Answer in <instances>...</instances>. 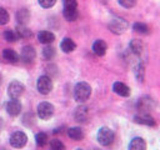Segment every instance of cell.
<instances>
[{"label":"cell","mask_w":160,"mask_h":150,"mask_svg":"<svg viewBox=\"0 0 160 150\" xmlns=\"http://www.w3.org/2000/svg\"><path fill=\"white\" fill-rule=\"evenodd\" d=\"M91 95V88L88 82H78L74 89V98L78 102H85Z\"/></svg>","instance_id":"6da1fadb"},{"label":"cell","mask_w":160,"mask_h":150,"mask_svg":"<svg viewBox=\"0 0 160 150\" xmlns=\"http://www.w3.org/2000/svg\"><path fill=\"white\" fill-rule=\"evenodd\" d=\"M98 141L102 145V146H109L112 144L114 139H115V135H114V131L110 129V128H106V126H102L99 129L98 131Z\"/></svg>","instance_id":"7a4b0ae2"},{"label":"cell","mask_w":160,"mask_h":150,"mask_svg":"<svg viewBox=\"0 0 160 150\" xmlns=\"http://www.w3.org/2000/svg\"><path fill=\"white\" fill-rule=\"evenodd\" d=\"M128 28H129L128 21L121 18H114L109 24V29L114 34H122L126 31Z\"/></svg>","instance_id":"3957f363"},{"label":"cell","mask_w":160,"mask_h":150,"mask_svg":"<svg viewBox=\"0 0 160 150\" xmlns=\"http://www.w3.org/2000/svg\"><path fill=\"white\" fill-rule=\"evenodd\" d=\"M36 86H38V90H39L40 94L46 95V94H49V92L52 90V80H51L50 76L42 75V76H40V78L38 79Z\"/></svg>","instance_id":"277c9868"},{"label":"cell","mask_w":160,"mask_h":150,"mask_svg":"<svg viewBox=\"0 0 160 150\" xmlns=\"http://www.w3.org/2000/svg\"><path fill=\"white\" fill-rule=\"evenodd\" d=\"M54 114V106L52 104L48 102V101H42L38 105V115L40 119L42 120H48Z\"/></svg>","instance_id":"5b68a950"},{"label":"cell","mask_w":160,"mask_h":150,"mask_svg":"<svg viewBox=\"0 0 160 150\" xmlns=\"http://www.w3.org/2000/svg\"><path fill=\"white\" fill-rule=\"evenodd\" d=\"M24 90H25V86H24L20 81H18V80L11 81V82L9 84V86H8V94H9V96H10L11 99H18V98H20V96L22 95Z\"/></svg>","instance_id":"8992f818"},{"label":"cell","mask_w":160,"mask_h":150,"mask_svg":"<svg viewBox=\"0 0 160 150\" xmlns=\"http://www.w3.org/2000/svg\"><path fill=\"white\" fill-rule=\"evenodd\" d=\"M26 142H28V136L22 131H15L10 136V144H11V146H14L16 149L24 148L26 145Z\"/></svg>","instance_id":"52a82bcc"},{"label":"cell","mask_w":160,"mask_h":150,"mask_svg":"<svg viewBox=\"0 0 160 150\" xmlns=\"http://www.w3.org/2000/svg\"><path fill=\"white\" fill-rule=\"evenodd\" d=\"M35 49L31 46V45H25L22 49H21V60L25 62V64H30L34 61L35 59Z\"/></svg>","instance_id":"ba28073f"},{"label":"cell","mask_w":160,"mask_h":150,"mask_svg":"<svg viewBox=\"0 0 160 150\" xmlns=\"http://www.w3.org/2000/svg\"><path fill=\"white\" fill-rule=\"evenodd\" d=\"M6 111L10 116H18L21 112V102L18 99H11L6 104Z\"/></svg>","instance_id":"9c48e42d"},{"label":"cell","mask_w":160,"mask_h":150,"mask_svg":"<svg viewBox=\"0 0 160 150\" xmlns=\"http://www.w3.org/2000/svg\"><path fill=\"white\" fill-rule=\"evenodd\" d=\"M134 121L141 125H146V126H155V120L151 115H149L148 112H141L139 115H135Z\"/></svg>","instance_id":"30bf717a"},{"label":"cell","mask_w":160,"mask_h":150,"mask_svg":"<svg viewBox=\"0 0 160 150\" xmlns=\"http://www.w3.org/2000/svg\"><path fill=\"white\" fill-rule=\"evenodd\" d=\"M112 90H114V92L118 94L119 96H124V98H126V96L130 95V88H129L128 85H125L124 82H120V81L114 82V85H112Z\"/></svg>","instance_id":"8fae6325"},{"label":"cell","mask_w":160,"mask_h":150,"mask_svg":"<svg viewBox=\"0 0 160 150\" xmlns=\"http://www.w3.org/2000/svg\"><path fill=\"white\" fill-rule=\"evenodd\" d=\"M154 108V101L152 99L148 98V96H144L141 99H139L138 101V109L141 111V112H148L149 110H151Z\"/></svg>","instance_id":"7c38bea8"},{"label":"cell","mask_w":160,"mask_h":150,"mask_svg":"<svg viewBox=\"0 0 160 150\" xmlns=\"http://www.w3.org/2000/svg\"><path fill=\"white\" fill-rule=\"evenodd\" d=\"M74 118L79 122H86L88 119H89V109L86 106H79V108H76V110L74 112Z\"/></svg>","instance_id":"4fadbf2b"},{"label":"cell","mask_w":160,"mask_h":150,"mask_svg":"<svg viewBox=\"0 0 160 150\" xmlns=\"http://www.w3.org/2000/svg\"><path fill=\"white\" fill-rule=\"evenodd\" d=\"M106 50H108V45H106V42L104 40H96L92 44V51L98 56H104Z\"/></svg>","instance_id":"5bb4252c"},{"label":"cell","mask_w":160,"mask_h":150,"mask_svg":"<svg viewBox=\"0 0 160 150\" xmlns=\"http://www.w3.org/2000/svg\"><path fill=\"white\" fill-rule=\"evenodd\" d=\"M38 39L41 44H51L54 40H55V35L51 32V31H48V30H42L38 34Z\"/></svg>","instance_id":"9a60e30c"},{"label":"cell","mask_w":160,"mask_h":150,"mask_svg":"<svg viewBox=\"0 0 160 150\" xmlns=\"http://www.w3.org/2000/svg\"><path fill=\"white\" fill-rule=\"evenodd\" d=\"M129 150H146V142L142 138H134L129 144Z\"/></svg>","instance_id":"2e32d148"},{"label":"cell","mask_w":160,"mask_h":150,"mask_svg":"<svg viewBox=\"0 0 160 150\" xmlns=\"http://www.w3.org/2000/svg\"><path fill=\"white\" fill-rule=\"evenodd\" d=\"M60 48H61V50H62L64 52L69 54V52H71V51L75 50L76 44H75L70 38H65V39H62V41L60 42Z\"/></svg>","instance_id":"e0dca14e"},{"label":"cell","mask_w":160,"mask_h":150,"mask_svg":"<svg viewBox=\"0 0 160 150\" xmlns=\"http://www.w3.org/2000/svg\"><path fill=\"white\" fill-rule=\"evenodd\" d=\"M79 16L78 8H64V18L68 21H75Z\"/></svg>","instance_id":"ac0fdd59"},{"label":"cell","mask_w":160,"mask_h":150,"mask_svg":"<svg viewBox=\"0 0 160 150\" xmlns=\"http://www.w3.org/2000/svg\"><path fill=\"white\" fill-rule=\"evenodd\" d=\"M129 48H130V50H131L132 54H135V55H140V54L142 52L144 45H142V42H141L140 40H138V39H132V40L130 41V44H129Z\"/></svg>","instance_id":"d6986e66"},{"label":"cell","mask_w":160,"mask_h":150,"mask_svg":"<svg viewBox=\"0 0 160 150\" xmlns=\"http://www.w3.org/2000/svg\"><path fill=\"white\" fill-rule=\"evenodd\" d=\"M2 56H4V59H5L6 61L12 62V64H15V62L19 61V55H18L16 51H14L12 49H5V50L2 51Z\"/></svg>","instance_id":"ffe728a7"},{"label":"cell","mask_w":160,"mask_h":150,"mask_svg":"<svg viewBox=\"0 0 160 150\" xmlns=\"http://www.w3.org/2000/svg\"><path fill=\"white\" fill-rule=\"evenodd\" d=\"M16 34H18V38H22V39H29L32 36V32L29 28H26L25 25H18L16 26Z\"/></svg>","instance_id":"44dd1931"},{"label":"cell","mask_w":160,"mask_h":150,"mask_svg":"<svg viewBox=\"0 0 160 150\" xmlns=\"http://www.w3.org/2000/svg\"><path fill=\"white\" fill-rule=\"evenodd\" d=\"M68 135H69L70 139H72V140H75V141H79V140H81V139L84 138L82 130H81L80 128H78V126L70 128V129L68 130Z\"/></svg>","instance_id":"7402d4cb"},{"label":"cell","mask_w":160,"mask_h":150,"mask_svg":"<svg viewBox=\"0 0 160 150\" xmlns=\"http://www.w3.org/2000/svg\"><path fill=\"white\" fill-rule=\"evenodd\" d=\"M30 19V12L28 9H20L18 10L16 12V20L21 24V25H25Z\"/></svg>","instance_id":"603a6c76"},{"label":"cell","mask_w":160,"mask_h":150,"mask_svg":"<svg viewBox=\"0 0 160 150\" xmlns=\"http://www.w3.org/2000/svg\"><path fill=\"white\" fill-rule=\"evenodd\" d=\"M132 29L136 32H139V34H149V31H150L149 26L146 24H144V22H135L134 26H132Z\"/></svg>","instance_id":"cb8c5ba5"},{"label":"cell","mask_w":160,"mask_h":150,"mask_svg":"<svg viewBox=\"0 0 160 150\" xmlns=\"http://www.w3.org/2000/svg\"><path fill=\"white\" fill-rule=\"evenodd\" d=\"M4 38H5V40L9 41V42H14V41H16V40L19 39L15 30H6V31L4 32Z\"/></svg>","instance_id":"d4e9b609"},{"label":"cell","mask_w":160,"mask_h":150,"mask_svg":"<svg viewBox=\"0 0 160 150\" xmlns=\"http://www.w3.org/2000/svg\"><path fill=\"white\" fill-rule=\"evenodd\" d=\"M42 56L46 59V60H51L54 56H55V49L52 46H45L42 49Z\"/></svg>","instance_id":"484cf974"},{"label":"cell","mask_w":160,"mask_h":150,"mask_svg":"<svg viewBox=\"0 0 160 150\" xmlns=\"http://www.w3.org/2000/svg\"><path fill=\"white\" fill-rule=\"evenodd\" d=\"M35 140H36V144L39 146H45L46 142H48V140H49V138H48V135L45 132H39V134H36Z\"/></svg>","instance_id":"4316f807"},{"label":"cell","mask_w":160,"mask_h":150,"mask_svg":"<svg viewBox=\"0 0 160 150\" xmlns=\"http://www.w3.org/2000/svg\"><path fill=\"white\" fill-rule=\"evenodd\" d=\"M135 76L139 81H144V65L142 64H138L135 66Z\"/></svg>","instance_id":"83f0119b"},{"label":"cell","mask_w":160,"mask_h":150,"mask_svg":"<svg viewBox=\"0 0 160 150\" xmlns=\"http://www.w3.org/2000/svg\"><path fill=\"white\" fill-rule=\"evenodd\" d=\"M50 149L51 150H65V145L60 140L54 139L50 141Z\"/></svg>","instance_id":"f1b7e54d"},{"label":"cell","mask_w":160,"mask_h":150,"mask_svg":"<svg viewBox=\"0 0 160 150\" xmlns=\"http://www.w3.org/2000/svg\"><path fill=\"white\" fill-rule=\"evenodd\" d=\"M9 21V14L5 9L0 8V25H5Z\"/></svg>","instance_id":"f546056e"},{"label":"cell","mask_w":160,"mask_h":150,"mask_svg":"<svg viewBox=\"0 0 160 150\" xmlns=\"http://www.w3.org/2000/svg\"><path fill=\"white\" fill-rule=\"evenodd\" d=\"M118 1L121 6H124L126 9H130V8L135 6V4H136V0H118Z\"/></svg>","instance_id":"4dcf8cb0"},{"label":"cell","mask_w":160,"mask_h":150,"mask_svg":"<svg viewBox=\"0 0 160 150\" xmlns=\"http://www.w3.org/2000/svg\"><path fill=\"white\" fill-rule=\"evenodd\" d=\"M38 1H39L40 6H42V8H45V9L54 6L55 2H56V0H38Z\"/></svg>","instance_id":"1f68e13d"},{"label":"cell","mask_w":160,"mask_h":150,"mask_svg":"<svg viewBox=\"0 0 160 150\" xmlns=\"http://www.w3.org/2000/svg\"><path fill=\"white\" fill-rule=\"evenodd\" d=\"M64 1V8H78L76 0H62Z\"/></svg>","instance_id":"d6a6232c"},{"label":"cell","mask_w":160,"mask_h":150,"mask_svg":"<svg viewBox=\"0 0 160 150\" xmlns=\"http://www.w3.org/2000/svg\"><path fill=\"white\" fill-rule=\"evenodd\" d=\"M2 125H4V122H2V119L0 118V131H1V129H2Z\"/></svg>","instance_id":"836d02e7"},{"label":"cell","mask_w":160,"mask_h":150,"mask_svg":"<svg viewBox=\"0 0 160 150\" xmlns=\"http://www.w3.org/2000/svg\"><path fill=\"white\" fill-rule=\"evenodd\" d=\"M1 82H2V76H1V74H0V85H1Z\"/></svg>","instance_id":"e575fe53"},{"label":"cell","mask_w":160,"mask_h":150,"mask_svg":"<svg viewBox=\"0 0 160 150\" xmlns=\"http://www.w3.org/2000/svg\"><path fill=\"white\" fill-rule=\"evenodd\" d=\"M78 150H81V149H78Z\"/></svg>","instance_id":"d590c367"}]
</instances>
